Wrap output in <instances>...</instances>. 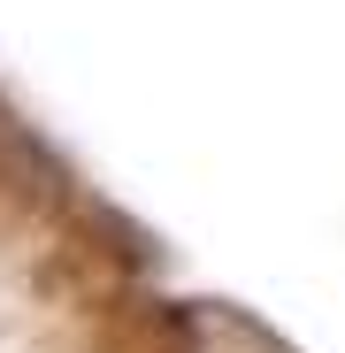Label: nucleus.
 <instances>
[{
	"mask_svg": "<svg viewBox=\"0 0 345 353\" xmlns=\"http://www.w3.org/2000/svg\"><path fill=\"white\" fill-rule=\"evenodd\" d=\"M177 353H292V345H276L253 315L238 307H192L177 323Z\"/></svg>",
	"mask_w": 345,
	"mask_h": 353,
	"instance_id": "nucleus-1",
	"label": "nucleus"
}]
</instances>
